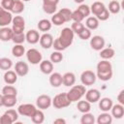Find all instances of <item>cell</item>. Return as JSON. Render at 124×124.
Instances as JSON below:
<instances>
[{"instance_id":"cell-26","label":"cell","mask_w":124,"mask_h":124,"mask_svg":"<svg viewBox=\"0 0 124 124\" xmlns=\"http://www.w3.org/2000/svg\"><path fill=\"white\" fill-rule=\"evenodd\" d=\"M51 26H52V23L49 19H46V18H43L41 20H39L38 24H37V27L40 31L46 33L47 31H49L51 29Z\"/></svg>"},{"instance_id":"cell-38","label":"cell","mask_w":124,"mask_h":124,"mask_svg":"<svg viewBox=\"0 0 124 124\" xmlns=\"http://www.w3.org/2000/svg\"><path fill=\"white\" fill-rule=\"evenodd\" d=\"M12 41L15 43V45H22L25 42V34L22 33H14L12 37Z\"/></svg>"},{"instance_id":"cell-19","label":"cell","mask_w":124,"mask_h":124,"mask_svg":"<svg viewBox=\"0 0 124 124\" xmlns=\"http://www.w3.org/2000/svg\"><path fill=\"white\" fill-rule=\"evenodd\" d=\"M99 102V108L102 111H109L113 103L112 100L108 97H104V98H100Z\"/></svg>"},{"instance_id":"cell-36","label":"cell","mask_w":124,"mask_h":124,"mask_svg":"<svg viewBox=\"0 0 124 124\" xmlns=\"http://www.w3.org/2000/svg\"><path fill=\"white\" fill-rule=\"evenodd\" d=\"M112 75H113V72L112 70L111 71H106V72H97L96 73V77L103 80V81H108L111 78H112Z\"/></svg>"},{"instance_id":"cell-16","label":"cell","mask_w":124,"mask_h":124,"mask_svg":"<svg viewBox=\"0 0 124 124\" xmlns=\"http://www.w3.org/2000/svg\"><path fill=\"white\" fill-rule=\"evenodd\" d=\"M48 81L52 87H59L62 85V75L57 72H52L49 75Z\"/></svg>"},{"instance_id":"cell-56","label":"cell","mask_w":124,"mask_h":124,"mask_svg":"<svg viewBox=\"0 0 124 124\" xmlns=\"http://www.w3.org/2000/svg\"><path fill=\"white\" fill-rule=\"evenodd\" d=\"M5 11H6V10H5V9H4V8H3L1 5H0V15H2V14L5 12Z\"/></svg>"},{"instance_id":"cell-6","label":"cell","mask_w":124,"mask_h":124,"mask_svg":"<svg viewBox=\"0 0 124 124\" xmlns=\"http://www.w3.org/2000/svg\"><path fill=\"white\" fill-rule=\"evenodd\" d=\"M25 29V19L21 16H15L12 19V30L14 33H22Z\"/></svg>"},{"instance_id":"cell-31","label":"cell","mask_w":124,"mask_h":124,"mask_svg":"<svg viewBox=\"0 0 124 124\" xmlns=\"http://www.w3.org/2000/svg\"><path fill=\"white\" fill-rule=\"evenodd\" d=\"M24 8H25V6H24L23 1H21V0H15L14 5H13L12 10H11V13L16 14V15H19V14H21L24 11Z\"/></svg>"},{"instance_id":"cell-51","label":"cell","mask_w":124,"mask_h":124,"mask_svg":"<svg viewBox=\"0 0 124 124\" xmlns=\"http://www.w3.org/2000/svg\"><path fill=\"white\" fill-rule=\"evenodd\" d=\"M0 123H1V124H13L12 120H11L5 113H3L2 116L0 117Z\"/></svg>"},{"instance_id":"cell-12","label":"cell","mask_w":124,"mask_h":124,"mask_svg":"<svg viewBox=\"0 0 124 124\" xmlns=\"http://www.w3.org/2000/svg\"><path fill=\"white\" fill-rule=\"evenodd\" d=\"M18 77H25L29 73V66L24 61H17L15 65L14 70Z\"/></svg>"},{"instance_id":"cell-41","label":"cell","mask_w":124,"mask_h":124,"mask_svg":"<svg viewBox=\"0 0 124 124\" xmlns=\"http://www.w3.org/2000/svg\"><path fill=\"white\" fill-rule=\"evenodd\" d=\"M81 15H82V16L85 18V17H87V16H90V14H91V12H90V7L88 6V5H86V4H79V6L78 7V9H77Z\"/></svg>"},{"instance_id":"cell-29","label":"cell","mask_w":124,"mask_h":124,"mask_svg":"<svg viewBox=\"0 0 124 124\" xmlns=\"http://www.w3.org/2000/svg\"><path fill=\"white\" fill-rule=\"evenodd\" d=\"M97 72H106V71H111L112 70V65L108 60L102 59L100 62H98L97 66Z\"/></svg>"},{"instance_id":"cell-46","label":"cell","mask_w":124,"mask_h":124,"mask_svg":"<svg viewBox=\"0 0 124 124\" xmlns=\"http://www.w3.org/2000/svg\"><path fill=\"white\" fill-rule=\"evenodd\" d=\"M78 36L79 37V39L83 40V41H86V40H89L91 37H92V34H91V30H89L88 28L84 27V29L79 33L78 34Z\"/></svg>"},{"instance_id":"cell-20","label":"cell","mask_w":124,"mask_h":124,"mask_svg":"<svg viewBox=\"0 0 124 124\" xmlns=\"http://www.w3.org/2000/svg\"><path fill=\"white\" fill-rule=\"evenodd\" d=\"M13 30L12 28L5 26V27H1L0 28V40L3 42H9L12 41V37H13Z\"/></svg>"},{"instance_id":"cell-55","label":"cell","mask_w":124,"mask_h":124,"mask_svg":"<svg viewBox=\"0 0 124 124\" xmlns=\"http://www.w3.org/2000/svg\"><path fill=\"white\" fill-rule=\"evenodd\" d=\"M0 107H3V95L0 94Z\"/></svg>"},{"instance_id":"cell-2","label":"cell","mask_w":124,"mask_h":124,"mask_svg":"<svg viewBox=\"0 0 124 124\" xmlns=\"http://www.w3.org/2000/svg\"><path fill=\"white\" fill-rule=\"evenodd\" d=\"M71 104H72V102L68 98L67 92L59 93V94L55 95L54 98L51 101V106H53L55 108H58V109L65 108L69 107Z\"/></svg>"},{"instance_id":"cell-11","label":"cell","mask_w":124,"mask_h":124,"mask_svg":"<svg viewBox=\"0 0 124 124\" xmlns=\"http://www.w3.org/2000/svg\"><path fill=\"white\" fill-rule=\"evenodd\" d=\"M85 96V100L88 101L90 104H94V103H97L100 98H101V93L98 89L96 88H91L89 90H87L84 94Z\"/></svg>"},{"instance_id":"cell-9","label":"cell","mask_w":124,"mask_h":124,"mask_svg":"<svg viewBox=\"0 0 124 124\" xmlns=\"http://www.w3.org/2000/svg\"><path fill=\"white\" fill-rule=\"evenodd\" d=\"M105 45H106V41L100 35H95L90 38V46L92 49L96 51H100L102 48H104Z\"/></svg>"},{"instance_id":"cell-42","label":"cell","mask_w":124,"mask_h":124,"mask_svg":"<svg viewBox=\"0 0 124 124\" xmlns=\"http://www.w3.org/2000/svg\"><path fill=\"white\" fill-rule=\"evenodd\" d=\"M58 13L62 16V17L64 18L65 22H68L70 20H72V11L68 8H62L58 11Z\"/></svg>"},{"instance_id":"cell-48","label":"cell","mask_w":124,"mask_h":124,"mask_svg":"<svg viewBox=\"0 0 124 124\" xmlns=\"http://www.w3.org/2000/svg\"><path fill=\"white\" fill-rule=\"evenodd\" d=\"M52 47H53L55 50H58V51H63V50L66 49V47L63 46V44L60 42V40H59L58 38H56L55 40H53Z\"/></svg>"},{"instance_id":"cell-5","label":"cell","mask_w":124,"mask_h":124,"mask_svg":"<svg viewBox=\"0 0 124 124\" xmlns=\"http://www.w3.org/2000/svg\"><path fill=\"white\" fill-rule=\"evenodd\" d=\"M97 77L96 74L91 70H85L80 75V81L84 86L93 85L96 82Z\"/></svg>"},{"instance_id":"cell-37","label":"cell","mask_w":124,"mask_h":124,"mask_svg":"<svg viewBox=\"0 0 124 124\" xmlns=\"http://www.w3.org/2000/svg\"><path fill=\"white\" fill-rule=\"evenodd\" d=\"M2 95H17V89L13 84H7L2 88Z\"/></svg>"},{"instance_id":"cell-53","label":"cell","mask_w":124,"mask_h":124,"mask_svg":"<svg viewBox=\"0 0 124 124\" xmlns=\"http://www.w3.org/2000/svg\"><path fill=\"white\" fill-rule=\"evenodd\" d=\"M59 0H43V4H50V5H57Z\"/></svg>"},{"instance_id":"cell-43","label":"cell","mask_w":124,"mask_h":124,"mask_svg":"<svg viewBox=\"0 0 124 124\" xmlns=\"http://www.w3.org/2000/svg\"><path fill=\"white\" fill-rule=\"evenodd\" d=\"M4 113L12 120L13 123H14V122H16L17 119H18V112H17V110L14 109V108H9V109H7Z\"/></svg>"},{"instance_id":"cell-34","label":"cell","mask_w":124,"mask_h":124,"mask_svg":"<svg viewBox=\"0 0 124 124\" xmlns=\"http://www.w3.org/2000/svg\"><path fill=\"white\" fill-rule=\"evenodd\" d=\"M12 54L15 57H21L25 54V48L22 45H15L12 48Z\"/></svg>"},{"instance_id":"cell-1","label":"cell","mask_w":124,"mask_h":124,"mask_svg":"<svg viewBox=\"0 0 124 124\" xmlns=\"http://www.w3.org/2000/svg\"><path fill=\"white\" fill-rule=\"evenodd\" d=\"M86 92V89H85V86L83 84L81 85H73L71 86L70 90L67 92V95H68V98L70 99V101L73 103V102H78V100H80L84 94Z\"/></svg>"},{"instance_id":"cell-8","label":"cell","mask_w":124,"mask_h":124,"mask_svg":"<svg viewBox=\"0 0 124 124\" xmlns=\"http://www.w3.org/2000/svg\"><path fill=\"white\" fill-rule=\"evenodd\" d=\"M51 101L52 99L50 98V96L46 94H42L36 99V107L42 110L47 109L51 106Z\"/></svg>"},{"instance_id":"cell-58","label":"cell","mask_w":124,"mask_h":124,"mask_svg":"<svg viewBox=\"0 0 124 124\" xmlns=\"http://www.w3.org/2000/svg\"><path fill=\"white\" fill-rule=\"evenodd\" d=\"M21 1H23V2H28V1H31V0H21Z\"/></svg>"},{"instance_id":"cell-25","label":"cell","mask_w":124,"mask_h":124,"mask_svg":"<svg viewBox=\"0 0 124 124\" xmlns=\"http://www.w3.org/2000/svg\"><path fill=\"white\" fill-rule=\"evenodd\" d=\"M96 122L98 124H110L112 122V116L108 111H103V113L98 115Z\"/></svg>"},{"instance_id":"cell-23","label":"cell","mask_w":124,"mask_h":124,"mask_svg":"<svg viewBox=\"0 0 124 124\" xmlns=\"http://www.w3.org/2000/svg\"><path fill=\"white\" fill-rule=\"evenodd\" d=\"M13 15L9 11H5L2 15H0V27L8 26L10 23H12Z\"/></svg>"},{"instance_id":"cell-39","label":"cell","mask_w":124,"mask_h":124,"mask_svg":"<svg viewBox=\"0 0 124 124\" xmlns=\"http://www.w3.org/2000/svg\"><path fill=\"white\" fill-rule=\"evenodd\" d=\"M50 21H51L52 24H54V25H56V26H60V25H62V24L65 23L64 18L62 17V16H61L58 12H56L55 14H53V16H51Z\"/></svg>"},{"instance_id":"cell-57","label":"cell","mask_w":124,"mask_h":124,"mask_svg":"<svg viewBox=\"0 0 124 124\" xmlns=\"http://www.w3.org/2000/svg\"><path fill=\"white\" fill-rule=\"evenodd\" d=\"M74 1H75L76 3H78V4H82L85 0H74Z\"/></svg>"},{"instance_id":"cell-54","label":"cell","mask_w":124,"mask_h":124,"mask_svg":"<svg viewBox=\"0 0 124 124\" xmlns=\"http://www.w3.org/2000/svg\"><path fill=\"white\" fill-rule=\"evenodd\" d=\"M54 124H66V120L64 118H56L53 120Z\"/></svg>"},{"instance_id":"cell-47","label":"cell","mask_w":124,"mask_h":124,"mask_svg":"<svg viewBox=\"0 0 124 124\" xmlns=\"http://www.w3.org/2000/svg\"><path fill=\"white\" fill-rule=\"evenodd\" d=\"M109 16H110V14H109L108 10L106 8L101 14H99L98 16H96V17L99 19V21H106V20H108L109 18Z\"/></svg>"},{"instance_id":"cell-32","label":"cell","mask_w":124,"mask_h":124,"mask_svg":"<svg viewBox=\"0 0 124 124\" xmlns=\"http://www.w3.org/2000/svg\"><path fill=\"white\" fill-rule=\"evenodd\" d=\"M109 12V14H113V15H116L120 12L121 10V5L120 3L117 1V0H111L109 3H108V8H107Z\"/></svg>"},{"instance_id":"cell-13","label":"cell","mask_w":124,"mask_h":124,"mask_svg":"<svg viewBox=\"0 0 124 124\" xmlns=\"http://www.w3.org/2000/svg\"><path fill=\"white\" fill-rule=\"evenodd\" d=\"M40 37H41V35L39 34V31H37L35 29H31V30L26 32V34H25V41H27L31 45H35V44L39 43Z\"/></svg>"},{"instance_id":"cell-18","label":"cell","mask_w":124,"mask_h":124,"mask_svg":"<svg viewBox=\"0 0 124 124\" xmlns=\"http://www.w3.org/2000/svg\"><path fill=\"white\" fill-rule=\"evenodd\" d=\"M110 111H111V116L116 118V119H120L123 117L124 115V106L121 105V104H116V105H112L111 108H110Z\"/></svg>"},{"instance_id":"cell-40","label":"cell","mask_w":124,"mask_h":124,"mask_svg":"<svg viewBox=\"0 0 124 124\" xmlns=\"http://www.w3.org/2000/svg\"><path fill=\"white\" fill-rule=\"evenodd\" d=\"M49 60H50L53 64L60 63V62L63 60V54H62V52H61V51H58V50L53 51V52L50 54Z\"/></svg>"},{"instance_id":"cell-14","label":"cell","mask_w":124,"mask_h":124,"mask_svg":"<svg viewBox=\"0 0 124 124\" xmlns=\"http://www.w3.org/2000/svg\"><path fill=\"white\" fill-rule=\"evenodd\" d=\"M17 75L16 73L14 71V70H8V71H5V74H4V81L6 84H15L16 81H17Z\"/></svg>"},{"instance_id":"cell-22","label":"cell","mask_w":124,"mask_h":124,"mask_svg":"<svg viewBox=\"0 0 124 124\" xmlns=\"http://www.w3.org/2000/svg\"><path fill=\"white\" fill-rule=\"evenodd\" d=\"M100 21L99 19L94 16H87L85 20V27L88 28L89 30H95L99 27Z\"/></svg>"},{"instance_id":"cell-35","label":"cell","mask_w":124,"mask_h":124,"mask_svg":"<svg viewBox=\"0 0 124 124\" xmlns=\"http://www.w3.org/2000/svg\"><path fill=\"white\" fill-rule=\"evenodd\" d=\"M96 121L94 115L90 112H85L82 114L80 118V123L81 124H94Z\"/></svg>"},{"instance_id":"cell-52","label":"cell","mask_w":124,"mask_h":124,"mask_svg":"<svg viewBox=\"0 0 124 124\" xmlns=\"http://www.w3.org/2000/svg\"><path fill=\"white\" fill-rule=\"evenodd\" d=\"M117 101H118L119 104H121V105L124 106V90L123 89L118 93V95H117Z\"/></svg>"},{"instance_id":"cell-10","label":"cell","mask_w":124,"mask_h":124,"mask_svg":"<svg viewBox=\"0 0 124 124\" xmlns=\"http://www.w3.org/2000/svg\"><path fill=\"white\" fill-rule=\"evenodd\" d=\"M53 37L51 34L46 32L44 33L43 35H41L40 37V40H39V43H40V46L45 48V49H48L50 47H52V44H53Z\"/></svg>"},{"instance_id":"cell-33","label":"cell","mask_w":124,"mask_h":124,"mask_svg":"<svg viewBox=\"0 0 124 124\" xmlns=\"http://www.w3.org/2000/svg\"><path fill=\"white\" fill-rule=\"evenodd\" d=\"M13 67V61L12 59L8 57H1L0 58V70L8 71Z\"/></svg>"},{"instance_id":"cell-28","label":"cell","mask_w":124,"mask_h":124,"mask_svg":"<svg viewBox=\"0 0 124 124\" xmlns=\"http://www.w3.org/2000/svg\"><path fill=\"white\" fill-rule=\"evenodd\" d=\"M30 118H31L33 123H35V124H42L45 121V113H44V111L42 109L37 108L36 111L34 112V114Z\"/></svg>"},{"instance_id":"cell-45","label":"cell","mask_w":124,"mask_h":124,"mask_svg":"<svg viewBox=\"0 0 124 124\" xmlns=\"http://www.w3.org/2000/svg\"><path fill=\"white\" fill-rule=\"evenodd\" d=\"M84 24L82 22H78V21H74L72 23V26H71V29L73 30V32L75 34H79L83 29H84Z\"/></svg>"},{"instance_id":"cell-24","label":"cell","mask_w":124,"mask_h":124,"mask_svg":"<svg viewBox=\"0 0 124 124\" xmlns=\"http://www.w3.org/2000/svg\"><path fill=\"white\" fill-rule=\"evenodd\" d=\"M17 102L16 95H3V107L13 108Z\"/></svg>"},{"instance_id":"cell-3","label":"cell","mask_w":124,"mask_h":124,"mask_svg":"<svg viewBox=\"0 0 124 124\" xmlns=\"http://www.w3.org/2000/svg\"><path fill=\"white\" fill-rule=\"evenodd\" d=\"M74 37H75V33L73 32V30L70 27H65L60 32V35H59L58 39L63 44V46L67 48V47H69L73 44Z\"/></svg>"},{"instance_id":"cell-27","label":"cell","mask_w":124,"mask_h":124,"mask_svg":"<svg viewBox=\"0 0 124 124\" xmlns=\"http://www.w3.org/2000/svg\"><path fill=\"white\" fill-rule=\"evenodd\" d=\"M115 54V50L112 47H104L100 50V57L105 60L111 59Z\"/></svg>"},{"instance_id":"cell-17","label":"cell","mask_w":124,"mask_h":124,"mask_svg":"<svg viewBox=\"0 0 124 124\" xmlns=\"http://www.w3.org/2000/svg\"><path fill=\"white\" fill-rule=\"evenodd\" d=\"M39 66L41 72L45 75H50L53 72V63L50 60H42Z\"/></svg>"},{"instance_id":"cell-50","label":"cell","mask_w":124,"mask_h":124,"mask_svg":"<svg viewBox=\"0 0 124 124\" xmlns=\"http://www.w3.org/2000/svg\"><path fill=\"white\" fill-rule=\"evenodd\" d=\"M14 2H15V0H1V6H2L6 11L11 12L12 7H13V5H14Z\"/></svg>"},{"instance_id":"cell-7","label":"cell","mask_w":124,"mask_h":124,"mask_svg":"<svg viewBox=\"0 0 124 124\" xmlns=\"http://www.w3.org/2000/svg\"><path fill=\"white\" fill-rule=\"evenodd\" d=\"M38 108L34 106L33 104H21L17 107V112L18 114L26 117H31L34 112L36 111Z\"/></svg>"},{"instance_id":"cell-15","label":"cell","mask_w":124,"mask_h":124,"mask_svg":"<svg viewBox=\"0 0 124 124\" xmlns=\"http://www.w3.org/2000/svg\"><path fill=\"white\" fill-rule=\"evenodd\" d=\"M76 83V75L72 72H67L62 76V84L67 87H71Z\"/></svg>"},{"instance_id":"cell-21","label":"cell","mask_w":124,"mask_h":124,"mask_svg":"<svg viewBox=\"0 0 124 124\" xmlns=\"http://www.w3.org/2000/svg\"><path fill=\"white\" fill-rule=\"evenodd\" d=\"M106 9V6L103 2H100V1H95L92 3V5L90 6V12L91 14H93L95 16H98L99 14H101L104 10Z\"/></svg>"},{"instance_id":"cell-30","label":"cell","mask_w":124,"mask_h":124,"mask_svg":"<svg viewBox=\"0 0 124 124\" xmlns=\"http://www.w3.org/2000/svg\"><path fill=\"white\" fill-rule=\"evenodd\" d=\"M77 108L78 109V111H80L81 113H85V112H89L91 109V104L86 101V100H78Z\"/></svg>"},{"instance_id":"cell-4","label":"cell","mask_w":124,"mask_h":124,"mask_svg":"<svg viewBox=\"0 0 124 124\" xmlns=\"http://www.w3.org/2000/svg\"><path fill=\"white\" fill-rule=\"evenodd\" d=\"M26 59L29 63H31L32 65H39L40 62L43 60V55L42 53L36 49V48H30L28 49L26 52Z\"/></svg>"},{"instance_id":"cell-44","label":"cell","mask_w":124,"mask_h":124,"mask_svg":"<svg viewBox=\"0 0 124 124\" xmlns=\"http://www.w3.org/2000/svg\"><path fill=\"white\" fill-rule=\"evenodd\" d=\"M42 8H43V11H44L46 14H48V15H53V14H55L56 11H57V5L43 4V5H42Z\"/></svg>"},{"instance_id":"cell-49","label":"cell","mask_w":124,"mask_h":124,"mask_svg":"<svg viewBox=\"0 0 124 124\" xmlns=\"http://www.w3.org/2000/svg\"><path fill=\"white\" fill-rule=\"evenodd\" d=\"M83 19H84V17L82 16V15L78 10L72 11V20L78 21V22H82Z\"/></svg>"}]
</instances>
